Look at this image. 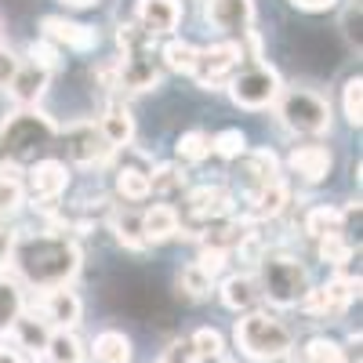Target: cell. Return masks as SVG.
Instances as JSON below:
<instances>
[{"instance_id": "cell-1", "label": "cell", "mask_w": 363, "mask_h": 363, "mask_svg": "<svg viewBox=\"0 0 363 363\" xmlns=\"http://www.w3.org/2000/svg\"><path fill=\"white\" fill-rule=\"evenodd\" d=\"M8 258H11L18 277L40 291L69 284L80 269V247L66 236V229L22 233L8 244Z\"/></svg>"}, {"instance_id": "cell-2", "label": "cell", "mask_w": 363, "mask_h": 363, "mask_svg": "<svg viewBox=\"0 0 363 363\" xmlns=\"http://www.w3.org/2000/svg\"><path fill=\"white\" fill-rule=\"evenodd\" d=\"M233 342H236L240 356H247L255 363H277L291 352L294 335L280 316L262 313V309H247L233 327Z\"/></svg>"}, {"instance_id": "cell-3", "label": "cell", "mask_w": 363, "mask_h": 363, "mask_svg": "<svg viewBox=\"0 0 363 363\" xmlns=\"http://www.w3.org/2000/svg\"><path fill=\"white\" fill-rule=\"evenodd\" d=\"M272 109H277L280 128L298 135V138H320L335 124L330 102L313 87H284L277 95V102H272Z\"/></svg>"}, {"instance_id": "cell-4", "label": "cell", "mask_w": 363, "mask_h": 363, "mask_svg": "<svg viewBox=\"0 0 363 363\" xmlns=\"http://www.w3.org/2000/svg\"><path fill=\"white\" fill-rule=\"evenodd\" d=\"M258 291L262 298H269L277 309H294L301 298H306V291L313 287L309 284V269L301 265L294 255H262L258 258Z\"/></svg>"}, {"instance_id": "cell-5", "label": "cell", "mask_w": 363, "mask_h": 363, "mask_svg": "<svg viewBox=\"0 0 363 363\" xmlns=\"http://www.w3.org/2000/svg\"><path fill=\"white\" fill-rule=\"evenodd\" d=\"M225 87H229L233 106L251 109V113H262V109H269L272 102H277V95L284 91V80H280V73L272 69V66L255 62V66H247V69L233 73Z\"/></svg>"}, {"instance_id": "cell-6", "label": "cell", "mask_w": 363, "mask_h": 363, "mask_svg": "<svg viewBox=\"0 0 363 363\" xmlns=\"http://www.w3.org/2000/svg\"><path fill=\"white\" fill-rule=\"evenodd\" d=\"M55 135V124L44 120L40 113H33L29 106H22V113L8 116L4 131H0V142H4V153L8 160H22L26 153H33V149L48 145Z\"/></svg>"}, {"instance_id": "cell-7", "label": "cell", "mask_w": 363, "mask_h": 363, "mask_svg": "<svg viewBox=\"0 0 363 363\" xmlns=\"http://www.w3.org/2000/svg\"><path fill=\"white\" fill-rule=\"evenodd\" d=\"M240 58H244V44L236 40H222V44H211L196 51V66H193V80L203 91H222L229 84V77L240 69Z\"/></svg>"}, {"instance_id": "cell-8", "label": "cell", "mask_w": 363, "mask_h": 363, "mask_svg": "<svg viewBox=\"0 0 363 363\" xmlns=\"http://www.w3.org/2000/svg\"><path fill=\"white\" fill-rule=\"evenodd\" d=\"M157 87H160V58H153V51H131L116 58V91L145 95V91Z\"/></svg>"}, {"instance_id": "cell-9", "label": "cell", "mask_w": 363, "mask_h": 363, "mask_svg": "<svg viewBox=\"0 0 363 363\" xmlns=\"http://www.w3.org/2000/svg\"><path fill=\"white\" fill-rule=\"evenodd\" d=\"M40 316L48 320L51 330H73L84 320V301H80V294L69 284L48 287L44 298H40Z\"/></svg>"}, {"instance_id": "cell-10", "label": "cell", "mask_w": 363, "mask_h": 363, "mask_svg": "<svg viewBox=\"0 0 363 363\" xmlns=\"http://www.w3.org/2000/svg\"><path fill=\"white\" fill-rule=\"evenodd\" d=\"M66 153L80 167H102L113 157V149L99 135L95 124H73V128H66Z\"/></svg>"}, {"instance_id": "cell-11", "label": "cell", "mask_w": 363, "mask_h": 363, "mask_svg": "<svg viewBox=\"0 0 363 363\" xmlns=\"http://www.w3.org/2000/svg\"><path fill=\"white\" fill-rule=\"evenodd\" d=\"M236 211V196L225 189V186H196L189 189L186 196V215L200 225L207 222H218V218H229Z\"/></svg>"}, {"instance_id": "cell-12", "label": "cell", "mask_w": 363, "mask_h": 363, "mask_svg": "<svg viewBox=\"0 0 363 363\" xmlns=\"http://www.w3.org/2000/svg\"><path fill=\"white\" fill-rule=\"evenodd\" d=\"M26 189L40 203H55L69 189V167L62 160H37L26 171Z\"/></svg>"}, {"instance_id": "cell-13", "label": "cell", "mask_w": 363, "mask_h": 363, "mask_svg": "<svg viewBox=\"0 0 363 363\" xmlns=\"http://www.w3.org/2000/svg\"><path fill=\"white\" fill-rule=\"evenodd\" d=\"M40 37L51 40L55 48H69V51H95L99 48V33L91 26H80L73 18H58V15H48L40 22Z\"/></svg>"}, {"instance_id": "cell-14", "label": "cell", "mask_w": 363, "mask_h": 363, "mask_svg": "<svg viewBox=\"0 0 363 363\" xmlns=\"http://www.w3.org/2000/svg\"><path fill=\"white\" fill-rule=\"evenodd\" d=\"M203 18L222 33H244L255 26V0H203Z\"/></svg>"}, {"instance_id": "cell-15", "label": "cell", "mask_w": 363, "mask_h": 363, "mask_svg": "<svg viewBox=\"0 0 363 363\" xmlns=\"http://www.w3.org/2000/svg\"><path fill=\"white\" fill-rule=\"evenodd\" d=\"M182 15H186L182 0H138V8H135V22L145 29V33H153V37L174 33Z\"/></svg>"}, {"instance_id": "cell-16", "label": "cell", "mask_w": 363, "mask_h": 363, "mask_svg": "<svg viewBox=\"0 0 363 363\" xmlns=\"http://www.w3.org/2000/svg\"><path fill=\"white\" fill-rule=\"evenodd\" d=\"M291 203V189H287V182L277 178V182H269V186L247 193V211H244V222H269V218H280L284 211Z\"/></svg>"}, {"instance_id": "cell-17", "label": "cell", "mask_w": 363, "mask_h": 363, "mask_svg": "<svg viewBox=\"0 0 363 363\" xmlns=\"http://www.w3.org/2000/svg\"><path fill=\"white\" fill-rule=\"evenodd\" d=\"M240 160V186H244L247 193L269 186V182H277L280 178V157L272 153V149H247L244 157H236Z\"/></svg>"}, {"instance_id": "cell-18", "label": "cell", "mask_w": 363, "mask_h": 363, "mask_svg": "<svg viewBox=\"0 0 363 363\" xmlns=\"http://www.w3.org/2000/svg\"><path fill=\"white\" fill-rule=\"evenodd\" d=\"M291 171L301 178V182H309V186H316V182H323L330 174V149L320 145V142H306V145H294L291 149V157H287Z\"/></svg>"}, {"instance_id": "cell-19", "label": "cell", "mask_w": 363, "mask_h": 363, "mask_svg": "<svg viewBox=\"0 0 363 363\" xmlns=\"http://www.w3.org/2000/svg\"><path fill=\"white\" fill-rule=\"evenodd\" d=\"M138 222H142V240L145 244H167V240H174L182 233V215L171 203H153L149 211L138 215Z\"/></svg>"}, {"instance_id": "cell-20", "label": "cell", "mask_w": 363, "mask_h": 363, "mask_svg": "<svg viewBox=\"0 0 363 363\" xmlns=\"http://www.w3.org/2000/svg\"><path fill=\"white\" fill-rule=\"evenodd\" d=\"M99 135L109 142V149H128L135 142V116L124 102H109L99 116Z\"/></svg>"}, {"instance_id": "cell-21", "label": "cell", "mask_w": 363, "mask_h": 363, "mask_svg": "<svg viewBox=\"0 0 363 363\" xmlns=\"http://www.w3.org/2000/svg\"><path fill=\"white\" fill-rule=\"evenodd\" d=\"M218 298H222V306L233 309V313H247V309H255V306H258V298H262L255 272H233V277H225L222 287H218Z\"/></svg>"}, {"instance_id": "cell-22", "label": "cell", "mask_w": 363, "mask_h": 363, "mask_svg": "<svg viewBox=\"0 0 363 363\" xmlns=\"http://www.w3.org/2000/svg\"><path fill=\"white\" fill-rule=\"evenodd\" d=\"M48 80H51L48 69H40L33 62H22L18 73H15V80L8 84V91H11V99L18 106H37L44 99V91H48Z\"/></svg>"}, {"instance_id": "cell-23", "label": "cell", "mask_w": 363, "mask_h": 363, "mask_svg": "<svg viewBox=\"0 0 363 363\" xmlns=\"http://www.w3.org/2000/svg\"><path fill=\"white\" fill-rule=\"evenodd\" d=\"M11 338L18 349H26L29 356H44L48 349V338H51V327L44 316H33V313H22L15 323H11Z\"/></svg>"}, {"instance_id": "cell-24", "label": "cell", "mask_w": 363, "mask_h": 363, "mask_svg": "<svg viewBox=\"0 0 363 363\" xmlns=\"http://www.w3.org/2000/svg\"><path fill=\"white\" fill-rule=\"evenodd\" d=\"M26 200V171L18 160L0 164V218H11Z\"/></svg>"}, {"instance_id": "cell-25", "label": "cell", "mask_w": 363, "mask_h": 363, "mask_svg": "<svg viewBox=\"0 0 363 363\" xmlns=\"http://www.w3.org/2000/svg\"><path fill=\"white\" fill-rule=\"evenodd\" d=\"M91 352H95L99 363H131L135 345H131V338L124 335V330H102V335L95 338V345H91Z\"/></svg>"}, {"instance_id": "cell-26", "label": "cell", "mask_w": 363, "mask_h": 363, "mask_svg": "<svg viewBox=\"0 0 363 363\" xmlns=\"http://www.w3.org/2000/svg\"><path fill=\"white\" fill-rule=\"evenodd\" d=\"M44 356H48L51 363H84V359H87V349H84V342H80L77 330H51Z\"/></svg>"}, {"instance_id": "cell-27", "label": "cell", "mask_w": 363, "mask_h": 363, "mask_svg": "<svg viewBox=\"0 0 363 363\" xmlns=\"http://www.w3.org/2000/svg\"><path fill=\"white\" fill-rule=\"evenodd\" d=\"M342 225H345V211L327 207V203L309 207L306 222H301V229H306L309 240H320V236H327V233H342Z\"/></svg>"}, {"instance_id": "cell-28", "label": "cell", "mask_w": 363, "mask_h": 363, "mask_svg": "<svg viewBox=\"0 0 363 363\" xmlns=\"http://www.w3.org/2000/svg\"><path fill=\"white\" fill-rule=\"evenodd\" d=\"M26 313V298L18 280L0 277V335H11V323Z\"/></svg>"}, {"instance_id": "cell-29", "label": "cell", "mask_w": 363, "mask_h": 363, "mask_svg": "<svg viewBox=\"0 0 363 363\" xmlns=\"http://www.w3.org/2000/svg\"><path fill=\"white\" fill-rule=\"evenodd\" d=\"M196 44H189V40H182V37H171L167 44H164V51H160V62L167 66V69H174V73H193V66H196Z\"/></svg>"}, {"instance_id": "cell-30", "label": "cell", "mask_w": 363, "mask_h": 363, "mask_svg": "<svg viewBox=\"0 0 363 363\" xmlns=\"http://www.w3.org/2000/svg\"><path fill=\"white\" fill-rule=\"evenodd\" d=\"M116 196L128 203H142L149 196V171L142 167H120L116 171Z\"/></svg>"}, {"instance_id": "cell-31", "label": "cell", "mask_w": 363, "mask_h": 363, "mask_svg": "<svg viewBox=\"0 0 363 363\" xmlns=\"http://www.w3.org/2000/svg\"><path fill=\"white\" fill-rule=\"evenodd\" d=\"M178 291L186 298H193V301H203L211 291H215V277H207L196 262H189V265H182V272H178Z\"/></svg>"}, {"instance_id": "cell-32", "label": "cell", "mask_w": 363, "mask_h": 363, "mask_svg": "<svg viewBox=\"0 0 363 363\" xmlns=\"http://www.w3.org/2000/svg\"><path fill=\"white\" fill-rule=\"evenodd\" d=\"M174 153L182 164H203L211 157V135L207 131H186L174 142Z\"/></svg>"}, {"instance_id": "cell-33", "label": "cell", "mask_w": 363, "mask_h": 363, "mask_svg": "<svg viewBox=\"0 0 363 363\" xmlns=\"http://www.w3.org/2000/svg\"><path fill=\"white\" fill-rule=\"evenodd\" d=\"M316 251H320V262L335 265V269H345V262L352 258V244L342 236V233H327L316 240Z\"/></svg>"}, {"instance_id": "cell-34", "label": "cell", "mask_w": 363, "mask_h": 363, "mask_svg": "<svg viewBox=\"0 0 363 363\" xmlns=\"http://www.w3.org/2000/svg\"><path fill=\"white\" fill-rule=\"evenodd\" d=\"M211 153H218L222 160L244 157L247 153V135L240 131V128H225V131H218L215 138H211Z\"/></svg>"}, {"instance_id": "cell-35", "label": "cell", "mask_w": 363, "mask_h": 363, "mask_svg": "<svg viewBox=\"0 0 363 363\" xmlns=\"http://www.w3.org/2000/svg\"><path fill=\"white\" fill-rule=\"evenodd\" d=\"M301 356H306V363H345V349L338 342L330 338H309L306 349H301Z\"/></svg>"}, {"instance_id": "cell-36", "label": "cell", "mask_w": 363, "mask_h": 363, "mask_svg": "<svg viewBox=\"0 0 363 363\" xmlns=\"http://www.w3.org/2000/svg\"><path fill=\"white\" fill-rule=\"evenodd\" d=\"M196 359H215V356H225V338H222V330L215 327H200L196 335L189 338Z\"/></svg>"}, {"instance_id": "cell-37", "label": "cell", "mask_w": 363, "mask_h": 363, "mask_svg": "<svg viewBox=\"0 0 363 363\" xmlns=\"http://www.w3.org/2000/svg\"><path fill=\"white\" fill-rule=\"evenodd\" d=\"M342 113L352 128L363 124V80L359 77H349L345 87H342Z\"/></svg>"}, {"instance_id": "cell-38", "label": "cell", "mask_w": 363, "mask_h": 363, "mask_svg": "<svg viewBox=\"0 0 363 363\" xmlns=\"http://www.w3.org/2000/svg\"><path fill=\"white\" fill-rule=\"evenodd\" d=\"M113 233H116L120 244L131 247V251H142V247H145V240H142V222H138V215H131V211H124V215L113 218Z\"/></svg>"}, {"instance_id": "cell-39", "label": "cell", "mask_w": 363, "mask_h": 363, "mask_svg": "<svg viewBox=\"0 0 363 363\" xmlns=\"http://www.w3.org/2000/svg\"><path fill=\"white\" fill-rule=\"evenodd\" d=\"M116 44H120V51H124V55H131V51H149V48H153V33H145L138 22H120Z\"/></svg>"}, {"instance_id": "cell-40", "label": "cell", "mask_w": 363, "mask_h": 363, "mask_svg": "<svg viewBox=\"0 0 363 363\" xmlns=\"http://www.w3.org/2000/svg\"><path fill=\"white\" fill-rule=\"evenodd\" d=\"M186 186V174H182L174 164H157L149 171V193H174Z\"/></svg>"}, {"instance_id": "cell-41", "label": "cell", "mask_w": 363, "mask_h": 363, "mask_svg": "<svg viewBox=\"0 0 363 363\" xmlns=\"http://www.w3.org/2000/svg\"><path fill=\"white\" fill-rule=\"evenodd\" d=\"M29 62L33 66H40V69H48V73H55L58 66H62V48H55L51 40H33L29 44Z\"/></svg>"}, {"instance_id": "cell-42", "label": "cell", "mask_w": 363, "mask_h": 363, "mask_svg": "<svg viewBox=\"0 0 363 363\" xmlns=\"http://www.w3.org/2000/svg\"><path fill=\"white\" fill-rule=\"evenodd\" d=\"M298 306H301V313H309V316H338L323 287H309V291H306V298H301Z\"/></svg>"}, {"instance_id": "cell-43", "label": "cell", "mask_w": 363, "mask_h": 363, "mask_svg": "<svg viewBox=\"0 0 363 363\" xmlns=\"http://www.w3.org/2000/svg\"><path fill=\"white\" fill-rule=\"evenodd\" d=\"M225 262H229V251H222V247H200V258H196V265L207 272V277H222V269H225Z\"/></svg>"}, {"instance_id": "cell-44", "label": "cell", "mask_w": 363, "mask_h": 363, "mask_svg": "<svg viewBox=\"0 0 363 363\" xmlns=\"http://www.w3.org/2000/svg\"><path fill=\"white\" fill-rule=\"evenodd\" d=\"M18 66H22V58H18L11 48H4V44H0V91H8V84L15 80Z\"/></svg>"}, {"instance_id": "cell-45", "label": "cell", "mask_w": 363, "mask_h": 363, "mask_svg": "<svg viewBox=\"0 0 363 363\" xmlns=\"http://www.w3.org/2000/svg\"><path fill=\"white\" fill-rule=\"evenodd\" d=\"M157 363H196V352H193L189 342H174V345L164 349V356Z\"/></svg>"}, {"instance_id": "cell-46", "label": "cell", "mask_w": 363, "mask_h": 363, "mask_svg": "<svg viewBox=\"0 0 363 363\" xmlns=\"http://www.w3.org/2000/svg\"><path fill=\"white\" fill-rule=\"evenodd\" d=\"M291 4H294L298 11H330L338 0H291Z\"/></svg>"}, {"instance_id": "cell-47", "label": "cell", "mask_w": 363, "mask_h": 363, "mask_svg": "<svg viewBox=\"0 0 363 363\" xmlns=\"http://www.w3.org/2000/svg\"><path fill=\"white\" fill-rule=\"evenodd\" d=\"M0 363H26V356L18 349H8V345H0Z\"/></svg>"}, {"instance_id": "cell-48", "label": "cell", "mask_w": 363, "mask_h": 363, "mask_svg": "<svg viewBox=\"0 0 363 363\" xmlns=\"http://www.w3.org/2000/svg\"><path fill=\"white\" fill-rule=\"evenodd\" d=\"M62 4H69V8H91V4H99V0H62Z\"/></svg>"}, {"instance_id": "cell-49", "label": "cell", "mask_w": 363, "mask_h": 363, "mask_svg": "<svg viewBox=\"0 0 363 363\" xmlns=\"http://www.w3.org/2000/svg\"><path fill=\"white\" fill-rule=\"evenodd\" d=\"M196 363H229L225 356H215V359H196Z\"/></svg>"}, {"instance_id": "cell-50", "label": "cell", "mask_w": 363, "mask_h": 363, "mask_svg": "<svg viewBox=\"0 0 363 363\" xmlns=\"http://www.w3.org/2000/svg\"><path fill=\"white\" fill-rule=\"evenodd\" d=\"M0 29H4V26H0Z\"/></svg>"}]
</instances>
